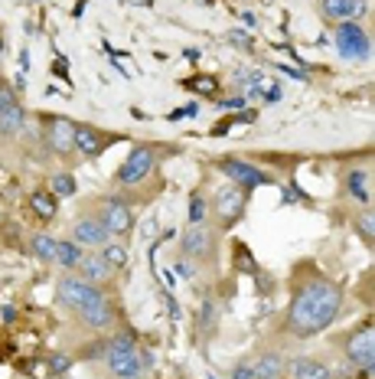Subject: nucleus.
<instances>
[{"label":"nucleus","instance_id":"nucleus-33","mask_svg":"<svg viewBox=\"0 0 375 379\" xmlns=\"http://www.w3.org/2000/svg\"><path fill=\"white\" fill-rule=\"evenodd\" d=\"M196 111H199V105H196V102H189V105H183V108H176L173 115H170V122H180V118H193Z\"/></svg>","mask_w":375,"mask_h":379},{"label":"nucleus","instance_id":"nucleus-36","mask_svg":"<svg viewBox=\"0 0 375 379\" xmlns=\"http://www.w3.org/2000/svg\"><path fill=\"white\" fill-rule=\"evenodd\" d=\"M241 105H245V98H228V102H222V108H241Z\"/></svg>","mask_w":375,"mask_h":379},{"label":"nucleus","instance_id":"nucleus-7","mask_svg":"<svg viewBox=\"0 0 375 379\" xmlns=\"http://www.w3.org/2000/svg\"><path fill=\"white\" fill-rule=\"evenodd\" d=\"M105 295H111V291H101V288L88 284L85 278H79L75 271H62V275L56 278V304L66 314L82 311V308H88L95 301H101Z\"/></svg>","mask_w":375,"mask_h":379},{"label":"nucleus","instance_id":"nucleus-23","mask_svg":"<svg viewBox=\"0 0 375 379\" xmlns=\"http://www.w3.org/2000/svg\"><path fill=\"white\" fill-rule=\"evenodd\" d=\"M317 14L333 27L339 20H349V0H317Z\"/></svg>","mask_w":375,"mask_h":379},{"label":"nucleus","instance_id":"nucleus-20","mask_svg":"<svg viewBox=\"0 0 375 379\" xmlns=\"http://www.w3.org/2000/svg\"><path fill=\"white\" fill-rule=\"evenodd\" d=\"M82 255H85V249H82L79 242H72V239H56V265L62 271H75L79 268Z\"/></svg>","mask_w":375,"mask_h":379},{"label":"nucleus","instance_id":"nucleus-13","mask_svg":"<svg viewBox=\"0 0 375 379\" xmlns=\"http://www.w3.org/2000/svg\"><path fill=\"white\" fill-rule=\"evenodd\" d=\"M75 275L85 278L88 284H95V288H101V291H111V282H114V275H118V271L108 268V262L98 255L95 249H85V255H82Z\"/></svg>","mask_w":375,"mask_h":379},{"label":"nucleus","instance_id":"nucleus-16","mask_svg":"<svg viewBox=\"0 0 375 379\" xmlns=\"http://www.w3.org/2000/svg\"><path fill=\"white\" fill-rule=\"evenodd\" d=\"M287 373H291V379H336L333 366L323 356H297L287 363Z\"/></svg>","mask_w":375,"mask_h":379},{"label":"nucleus","instance_id":"nucleus-12","mask_svg":"<svg viewBox=\"0 0 375 379\" xmlns=\"http://www.w3.org/2000/svg\"><path fill=\"white\" fill-rule=\"evenodd\" d=\"M43 141H46L49 154H56L59 161H72V154H75V122H69L62 115L49 118Z\"/></svg>","mask_w":375,"mask_h":379},{"label":"nucleus","instance_id":"nucleus-14","mask_svg":"<svg viewBox=\"0 0 375 379\" xmlns=\"http://www.w3.org/2000/svg\"><path fill=\"white\" fill-rule=\"evenodd\" d=\"M114 141H118V135H108V131H98L92 124L75 122V150L82 157H101Z\"/></svg>","mask_w":375,"mask_h":379},{"label":"nucleus","instance_id":"nucleus-15","mask_svg":"<svg viewBox=\"0 0 375 379\" xmlns=\"http://www.w3.org/2000/svg\"><path fill=\"white\" fill-rule=\"evenodd\" d=\"M343 190L349 200H356L359 206L372 203V170L369 167H349L343 174Z\"/></svg>","mask_w":375,"mask_h":379},{"label":"nucleus","instance_id":"nucleus-30","mask_svg":"<svg viewBox=\"0 0 375 379\" xmlns=\"http://www.w3.org/2000/svg\"><path fill=\"white\" fill-rule=\"evenodd\" d=\"M199 327H202V330H213V327H215V301L213 298L202 301V308H199Z\"/></svg>","mask_w":375,"mask_h":379},{"label":"nucleus","instance_id":"nucleus-17","mask_svg":"<svg viewBox=\"0 0 375 379\" xmlns=\"http://www.w3.org/2000/svg\"><path fill=\"white\" fill-rule=\"evenodd\" d=\"M284 369H287L284 353L274 350V347H268V350L258 353V360L252 363V379H281Z\"/></svg>","mask_w":375,"mask_h":379},{"label":"nucleus","instance_id":"nucleus-10","mask_svg":"<svg viewBox=\"0 0 375 379\" xmlns=\"http://www.w3.org/2000/svg\"><path fill=\"white\" fill-rule=\"evenodd\" d=\"M215 170H219V174H226L228 183L241 187L245 193H252V190H258V187H271V183H278L274 174H268L265 167L245 161V157H232V154H228V157H219V161H215Z\"/></svg>","mask_w":375,"mask_h":379},{"label":"nucleus","instance_id":"nucleus-28","mask_svg":"<svg viewBox=\"0 0 375 379\" xmlns=\"http://www.w3.org/2000/svg\"><path fill=\"white\" fill-rule=\"evenodd\" d=\"M372 209H369V206H365V213H359V219H356V232H359L362 236V242L365 245H372Z\"/></svg>","mask_w":375,"mask_h":379},{"label":"nucleus","instance_id":"nucleus-31","mask_svg":"<svg viewBox=\"0 0 375 379\" xmlns=\"http://www.w3.org/2000/svg\"><path fill=\"white\" fill-rule=\"evenodd\" d=\"M16 102H20V98H16L14 89H10L7 82H0V115H3L7 108H10V105H16Z\"/></svg>","mask_w":375,"mask_h":379},{"label":"nucleus","instance_id":"nucleus-8","mask_svg":"<svg viewBox=\"0 0 375 379\" xmlns=\"http://www.w3.org/2000/svg\"><path fill=\"white\" fill-rule=\"evenodd\" d=\"M245 209H248V193L241 187H235V183H222L213 193L209 213H213V226L219 232H228L232 226H239L245 219Z\"/></svg>","mask_w":375,"mask_h":379},{"label":"nucleus","instance_id":"nucleus-32","mask_svg":"<svg viewBox=\"0 0 375 379\" xmlns=\"http://www.w3.org/2000/svg\"><path fill=\"white\" fill-rule=\"evenodd\" d=\"M173 268H176V275H180V278H193V275H196V268H193V262H186V258L180 255L173 262Z\"/></svg>","mask_w":375,"mask_h":379},{"label":"nucleus","instance_id":"nucleus-24","mask_svg":"<svg viewBox=\"0 0 375 379\" xmlns=\"http://www.w3.org/2000/svg\"><path fill=\"white\" fill-rule=\"evenodd\" d=\"M105 350H108V334L105 337H95V340H88V343H82L79 350H75V356L72 360H82V363H101V356H105Z\"/></svg>","mask_w":375,"mask_h":379},{"label":"nucleus","instance_id":"nucleus-27","mask_svg":"<svg viewBox=\"0 0 375 379\" xmlns=\"http://www.w3.org/2000/svg\"><path fill=\"white\" fill-rule=\"evenodd\" d=\"M46 363H49V373H53V376H66L69 369H72V363H75V360H72V356H69L66 350H53Z\"/></svg>","mask_w":375,"mask_h":379},{"label":"nucleus","instance_id":"nucleus-11","mask_svg":"<svg viewBox=\"0 0 375 379\" xmlns=\"http://www.w3.org/2000/svg\"><path fill=\"white\" fill-rule=\"evenodd\" d=\"M69 239L79 242L82 249H95V252H98L101 245L111 242V232L101 226V219L95 216V213L85 209V213H79V216L69 222Z\"/></svg>","mask_w":375,"mask_h":379},{"label":"nucleus","instance_id":"nucleus-21","mask_svg":"<svg viewBox=\"0 0 375 379\" xmlns=\"http://www.w3.org/2000/svg\"><path fill=\"white\" fill-rule=\"evenodd\" d=\"M23 128H27V108L16 102V105H10V108L0 115V137H20L23 135Z\"/></svg>","mask_w":375,"mask_h":379},{"label":"nucleus","instance_id":"nucleus-22","mask_svg":"<svg viewBox=\"0 0 375 379\" xmlns=\"http://www.w3.org/2000/svg\"><path fill=\"white\" fill-rule=\"evenodd\" d=\"M29 252L40 258L43 265H56V239L49 232H33L29 236Z\"/></svg>","mask_w":375,"mask_h":379},{"label":"nucleus","instance_id":"nucleus-19","mask_svg":"<svg viewBox=\"0 0 375 379\" xmlns=\"http://www.w3.org/2000/svg\"><path fill=\"white\" fill-rule=\"evenodd\" d=\"M98 255L108 262V268L114 271H128L131 268V249H128V242H121V239H111L108 245H101L98 249ZM131 275V271H128Z\"/></svg>","mask_w":375,"mask_h":379},{"label":"nucleus","instance_id":"nucleus-1","mask_svg":"<svg viewBox=\"0 0 375 379\" xmlns=\"http://www.w3.org/2000/svg\"><path fill=\"white\" fill-rule=\"evenodd\" d=\"M346 304L343 284L323 275L317 262H297L291 275V301L281 317V334L287 340H310L320 337L323 330L339 321Z\"/></svg>","mask_w":375,"mask_h":379},{"label":"nucleus","instance_id":"nucleus-38","mask_svg":"<svg viewBox=\"0 0 375 379\" xmlns=\"http://www.w3.org/2000/svg\"><path fill=\"white\" fill-rule=\"evenodd\" d=\"M0 53H3V36H0Z\"/></svg>","mask_w":375,"mask_h":379},{"label":"nucleus","instance_id":"nucleus-37","mask_svg":"<svg viewBox=\"0 0 375 379\" xmlns=\"http://www.w3.org/2000/svg\"><path fill=\"white\" fill-rule=\"evenodd\" d=\"M144 232H147V236H154V232H157V219H147V226H144Z\"/></svg>","mask_w":375,"mask_h":379},{"label":"nucleus","instance_id":"nucleus-9","mask_svg":"<svg viewBox=\"0 0 375 379\" xmlns=\"http://www.w3.org/2000/svg\"><path fill=\"white\" fill-rule=\"evenodd\" d=\"M333 43L336 53L349 62H369L372 59V33L365 23H356V20L333 23Z\"/></svg>","mask_w":375,"mask_h":379},{"label":"nucleus","instance_id":"nucleus-35","mask_svg":"<svg viewBox=\"0 0 375 379\" xmlns=\"http://www.w3.org/2000/svg\"><path fill=\"white\" fill-rule=\"evenodd\" d=\"M232 379H252V363H239L232 369Z\"/></svg>","mask_w":375,"mask_h":379},{"label":"nucleus","instance_id":"nucleus-2","mask_svg":"<svg viewBox=\"0 0 375 379\" xmlns=\"http://www.w3.org/2000/svg\"><path fill=\"white\" fill-rule=\"evenodd\" d=\"M95 366H98V376L101 379H147V369L141 363V347L124 330H114L108 337L105 356H101V363Z\"/></svg>","mask_w":375,"mask_h":379},{"label":"nucleus","instance_id":"nucleus-3","mask_svg":"<svg viewBox=\"0 0 375 379\" xmlns=\"http://www.w3.org/2000/svg\"><path fill=\"white\" fill-rule=\"evenodd\" d=\"M167 154H173V150L160 148V144H134L128 150V157L121 161V167L114 170V187L121 193H131L141 183H147L150 174H157V167L163 163Z\"/></svg>","mask_w":375,"mask_h":379},{"label":"nucleus","instance_id":"nucleus-18","mask_svg":"<svg viewBox=\"0 0 375 379\" xmlns=\"http://www.w3.org/2000/svg\"><path fill=\"white\" fill-rule=\"evenodd\" d=\"M29 209L43 219V222H53L59 216V196L53 190H33L29 193Z\"/></svg>","mask_w":375,"mask_h":379},{"label":"nucleus","instance_id":"nucleus-26","mask_svg":"<svg viewBox=\"0 0 375 379\" xmlns=\"http://www.w3.org/2000/svg\"><path fill=\"white\" fill-rule=\"evenodd\" d=\"M189 226H199V222H209V203H206V196H202L199 190L189 196Z\"/></svg>","mask_w":375,"mask_h":379},{"label":"nucleus","instance_id":"nucleus-4","mask_svg":"<svg viewBox=\"0 0 375 379\" xmlns=\"http://www.w3.org/2000/svg\"><path fill=\"white\" fill-rule=\"evenodd\" d=\"M180 255L193 262L196 268H219L222 258V232L213 222H199V226H186L180 236Z\"/></svg>","mask_w":375,"mask_h":379},{"label":"nucleus","instance_id":"nucleus-6","mask_svg":"<svg viewBox=\"0 0 375 379\" xmlns=\"http://www.w3.org/2000/svg\"><path fill=\"white\" fill-rule=\"evenodd\" d=\"M336 347H339V353L346 356L349 366H356L362 373H372V363H375V327H372V321L356 324L352 330L339 334V337H336Z\"/></svg>","mask_w":375,"mask_h":379},{"label":"nucleus","instance_id":"nucleus-34","mask_svg":"<svg viewBox=\"0 0 375 379\" xmlns=\"http://www.w3.org/2000/svg\"><path fill=\"white\" fill-rule=\"evenodd\" d=\"M228 43H235V46H241V49H248V46H252L248 36H245V30H232V33H228Z\"/></svg>","mask_w":375,"mask_h":379},{"label":"nucleus","instance_id":"nucleus-25","mask_svg":"<svg viewBox=\"0 0 375 379\" xmlns=\"http://www.w3.org/2000/svg\"><path fill=\"white\" fill-rule=\"evenodd\" d=\"M49 190H53L59 200L62 196H75L79 193V180H75V174H69V170H59V174L49 176Z\"/></svg>","mask_w":375,"mask_h":379},{"label":"nucleus","instance_id":"nucleus-5","mask_svg":"<svg viewBox=\"0 0 375 379\" xmlns=\"http://www.w3.org/2000/svg\"><path fill=\"white\" fill-rule=\"evenodd\" d=\"M88 213L101 219V226L111 232V239H128L134 232V203L124 196V193H105V196H95Z\"/></svg>","mask_w":375,"mask_h":379},{"label":"nucleus","instance_id":"nucleus-29","mask_svg":"<svg viewBox=\"0 0 375 379\" xmlns=\"http://www.w3.org/2000/svg\"><path fill=\"white\" fill-rule=\"evenodd\" d=\"M369 14H372V0H349V20L362 23L369 20Z\"/></svg>","mask_w":375,"mask_h":379}]
</instances>
